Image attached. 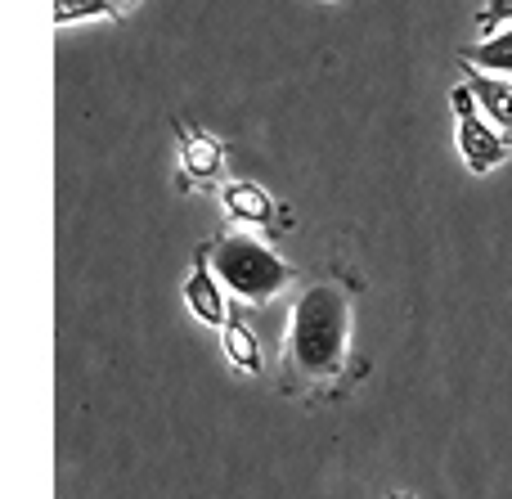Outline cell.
<instances>
[{"mask_svg": "<svg viewBox=\"0 0 512 499\" xmlns=\"http://www.w3.org/2000/svg\"><path fill=\"white\" fill-rule=\"evenodd\" d=\"M351 320L355 288L346 279H315L301 288L283 333V392H324L342 378L351 356Z\"/></svg>", "mask_w": 512, "mask_h": 499, "instance_id": "6da1fadb", "label": "cell"}, {"mask_svg": "<svg viewBox=\"0 0 512 499\" xmlns=\"http://www.w3.org/2000/svg\"><path fill=\"white\" fill-rule=\"evenodd\" d=\"M459 59H463V68H477V72H490V77L512 81V27L486 36V41H477V45H468Z\"/></svg>", "mask_w": 512, "mask_h": 499, "instance_id": "9c48e42d", "label": "cell"}, {"mask_svg": "<svg viewBox=\"0 0 512 499\" xmlns=\"http://www.w3.org/2000/svg\"><path fill=\"white\" fill-rule=\"evenodd\" d=\"M122 5H135V0H122Z\"/></svg>", "mask_w": 512, "mask_h": 499, "instance_id": "4fadbf2b", "label": "cell"}, {"mask_svg": "<svg viewBox=\"0 0 512 499\" xmlns=\"http://www.w3.org/2000/svg\"><path fill=\"white\" fill-rule=\"evenodd\" d=\"M81 18H122V5L117 0H54V23L59 27L81 23Z\"/></svg>", "mask_w": 512, "mask_h": 499, "instance_id": "30bf717a", "label": "cell"}, {"mask_svg": "<svg viewBox=\"0 0 512 499\" xmlns=\"http://www.w3.org/2000/svg\"><path fill=\"white\" fill-rule=\"evenodd\" d=\"M450 108H454V122H459V153H463V162H468L477 176L495 171L499 162L512 153L508 135L499 131L486 113H481V104L472 99L468 86H454L450 90Z\"/></svg>", "mask_w": 512, "mask_h": 499, "instance_id": "3957f363", "label": "cell"}, {"mask_svg": "<svg viewBox=\"0 0 512 499\" xmlns=\"http://www.w3.org/2000/svg\"><path fill=\"white\" fill-rule=\"evenodd\" d=\"M180 140V189H221L225 185V144L194 122H176Z\"/></svg>", "mask_w": 512, "mask_h": 499, "instance_id": "277c9868", "label": "cell"}, {"mask_svg": "<svg viewBox=\"0 0 512 499\" xmlns=\"http://www.w3.org/2000/svg\"><path fill=\"white\" fill-rule=\"evenodd\" d=\"M185 302L207 329H225V324H230L234 306L225 302V284L212 270V239L194 248V270H189V279H185Z\"/></svg>", "mask_w": 512, "mask_h": 499, "instance_id": "5b68a950", "label": "cell"}, {"mask_svg": "<svg viewBox=\"0 0 512 499\" xmlns=\"http://www.w3.org/2000/svg\"><path fill=\"white\" fill-rule=\"evenodd\" d=\"M221 207H225V216L230 221H239V225H256V230H292V216H279L283 207L274 203L270 194H265L256 180H225L221 189Z\"/></svg>", "mask_w": 512, "mask_h": 499, "instance_id": "8992f818", "label": "cell"}, {"mask_svg": "<svg viewBox=\"0 0 512 499\" xmlns=\"http://www.w3.org/2000/svg\"><path fill=\"white\" fill-rule=\"evenodd\" d=\"M387 499H414V495H405V491H391Z\"/></svg>", "mask_w": 512, "mask_h": 499, "instance_id": "7c38bea8", "label": "cell"}, {"mask_svg": "<svg viewBox=\"0 0 512 499\" xmlns=\"http://www.w3.org/2000/svg\"><path fill=\"white\" fill-rule=\"evenodd\" d=\"M212 270L225 284V293L239 297V302H274L279 293H288L297 270L279 257L274 248H265L261 239L243 230H225L212 239Z\"/></svg>", "mask_w": 512, "mask_h": 499, "instance_id": "7a4b0ae2", "label": "cell"}, {"mask_svg": "<svg viewBox=\"0 0 512 499\" xmlns=\"http://www.w3.org/2000/svg\"><path fill=\"white\" fill-rule=\"evenodd\" d=\"M463 86L472 90V99L481 104V113H486L490 122H495L499 131L508 135V144H512V81H508V77H490V72L468 68V81H463Z\"/></svg>", "mask_w": 512, "mask_h": 499, "instance_id": "52a82bcc", "label": "cell"}, {"mask_svg": "<svg viewBox=\"0 0 512 499\" xmlns=\"http://www.w3.org/2000/svg\"><path fill=\"white\" fill-rule=\"evenodd\" d=\"M221 342H225V356H230V365L239 369V374H261L265 360H261V338L252 333L248 315L234 306L230 311V324L221 329Z\"/></svg>", "mask_w": 512, "mask_h": 499, "instance_id": "ba28073f", "label": "cell"}, {"mask_svg": "<svg viewBox=\"0 0 512 499\" xmlns=\"http://www.w3.org/2000/svg\"><path fill=\"white\" fill-rule=\"evenodd\" d=\"M504 23H512V0H486L477 14V27L495 36V32H504Z\"/></svg>", "mask_w": 512, "mask_h": 499, "instance_id": "8fae6325", "label": "cell"}]
</instances>
